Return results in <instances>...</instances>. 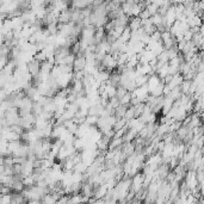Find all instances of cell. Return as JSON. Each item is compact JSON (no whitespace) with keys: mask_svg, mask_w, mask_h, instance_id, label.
I'll return each instance as SVG.
<instances>
[{"mask_svg":"<svg viewBox=\"0 0 204 204\" xmlns=\"http://www.w3.org/2000/svg\"><path fill=\"white\" fill-rule=\"evenodd\" d=\"M87 66V61H86V57L84 56H76L74 63H73V67H74V71L75 72H79V71H84Z\"/></svg>","mask_w":204,"mask_h":204,"instance_id":"1","label":"cell"},{"mask_svg":"<svg viewBox=\"0 0 204 204\" xmlns=\"http://www.w3.org/2000/svg\"><path fill=\"white\" fill-rule=\"evenodd\" d=\"M141 19H147V18H150L152 17V15L149 13V11L147 10V8H145V10H142L141 11V13H140V16H138Z\"/></svg>","mask_w":204,"mask_h":204,"instance_id":"4","label":"cell"},{"mask_svg":"<svg viewBox=\"0 0 204 204\" xmlns=\"http://www.w3.org/2000/svg\"><path fill=\"white\" fill-rule=\"evenodd\" d=\"M159 5H156L155 3H152L148 7H147V10L149 11V13L152 15V16H154V15H156L158 13V12H159Z\"/></svg>","mask_w":204,"mask_h":204,"instance_id":"3","label":"cell"},{"mask_svg":"<svg viewBox=\"0 0 204 204\" xmlns=\"http://www.w3.org/2000/svg\"><path fill=\"white\" fill-rule=\"evenodd\" d=\"M131 98H133L131 92H128L126 94H124L122 98H119V101H121V104H123V105H129L130 101H131Z\"/></svg>","mask_w":204,"mask_h":204,"instance_id":"2","label":"cell"}]
</instances>
